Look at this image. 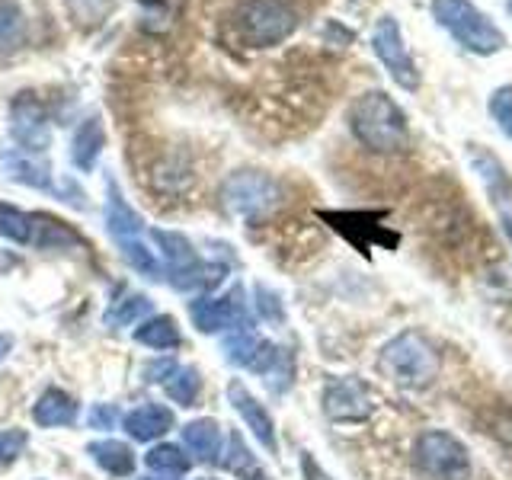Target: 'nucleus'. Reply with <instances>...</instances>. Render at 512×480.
<instances>
[{
    "instance_id": "f257e3e1",
    "label": "nucleus",
    "mask_w": 512,
    "mask_h": 480,
    "mask_svg": "<svg viewBox=\"0 0 512 480\" xmlns=\"http://www.w3.org/2000/svg\"><path fill=\"white\" fill-rule=\"evenodd\" d=\"M349 132L372 154H404L410 148V122L384 90H368L349 106Z\"/></svg>"
},
{
    "instance_id": "f03ea898",
    "label": "nucleus",
    "mask_w": 512,
    "mask_h": 480,
    "mask_svg": "<svg viewBox=\"0 0 512 480\" xmlns=\"http://www.w3.org/2000/svg\"><path fill=\"white\" fill-rule=\"evenodd\" d=\"M439 349L423 330H404L381 346L378 368L404 391H426L439 378Z\"/></svg>"
},
{
    "instance_id": "7ed1b4c3",
    "label": "nucleus",
    "mask_w": 512,
    "mask_h": 480,
    "mask_svg": "<svg viewBox=\"0 0 512 480\" xmlns=\"http://www.w3.org/2000/svg\"><path fill=\"white\" fill-rule=\"evenodd\" d=\"M429 13L436 26L452 36L455 45L477 58L500 55L506 48V32L474 0H429Z\"/></svg>"
},
{
    "instance_id": "20e7f679",
    "label": "nucleus",
    "mask_w": 512,
    "mask_h": 480,
    "mask_svg": "<svg viewBox=\"0 0 512 480\" xmlns=\"http://www.w3.org/2000/svg\"><path fill=\"white\" fill-rule=\"evenodd\" d=\"M106 231L116 240L122 260L128 266L148 279H160L164 269L157 263V253L144 244V218L125 202V196L116 189V180L106 183Z\"/></svg>"
},
{
    "instance_id": "39448f33",
    "label": "nucleus",
    "mask_w": 512,
    "mask_h": 480,
    "mask_svg": "<svg viewBox=\"0 0 512 480\" xmlns=\"http://www.w3.org/2000/svg\"><path fill=\"white\" fill-rule=\"evenodd\" d=\"M301 13L292 0H240L234 10L237 36L250 48H272L295 36Z\"/></svg>"
},
{
    "instance_id": "423d86ee",
    "label": "nucleus",
    "mask_w": 512,
    "mask_h": 480,
    "mask_svg": "<svg viewBox=\"0 0 512 480\" xmlns=\"http://www.w3.org/2000/svg\"><path fill=\"white\" fill-rule=\"evenodd\" d=\"M151 237H154L160 256H164L167 282L173 288H180V292H205V288H215L224 279V266L205 263L196 253V247L189 244L186 234L151 228Z\"/></svg>"
},
{
    "instance_id": "0eeeda50",
    "label": "nucleus",
    "mask_w": 512,
    "mask_h": 480,
    "mask_svg": "<svg viewBox=\"0 0 512 480\" xmlns=\"http://www.w3.org/2000/svg\"><path fill=\"white\" fill-rule=\"evenodd\" d=\"M282 202V183L263 170H237L221 183V205L224 212L256 224L272 215Z\"/></svg>"
},
{
    "instance_id": "6e6552de",
    "label": "nucleus",
    "mask_w": 512,
    "mask_h": 480,
    "mask_svg": "<svg viewBox=\"0 0 512 480\" xmlns=\"http://www.w3.org/2000/svg\"><path fill=\"white\" fill-rule=\"evenodd\" d=\"M413 461L432 480H468L471 452L458 436L445 429H426L413 442Z\"/></svg>"
},
{
    "instance_id": "1a4fd4ad",
    "label": "nucleus",
    "mask_w": 512,
    "mask_h": 480,
    "mask_svg": "<svg viewBox=\"0 0 512 480\" xmlns=\"http://www.w3.org/2000/svg\"><path fill=\"white\" fill-rule=\"evenodd\" d=\"M372 52H375V58L381 61V68L388 71V77L400 90H407V93L420 90V84H423L420 68H416V58L410 55V48H407L404 29H400V23L394 20L391 13L381 16V20L375 23V29H372Z\"/></svg>"
},
{
    "instance_id": "9d476101",
    "label": "nucleus",
    "mask_w": 512,
    "mask_h": 480,
    "mask_svg": "<svg viewBox=\"0 0 512 480\" xmlns=\"http://www.w3.org/2000/svg\"><path fill=\"white\" fill-rule=\"evenodd\" d=\"M320 404H324L327 420L333 423H365L375 413V394L362 378L346 375L327 381Z\"/></svg>"
},
{
    "instance_id": "9b49d317",
    "label": "nucleus",
    "mask_w": 512,
    "mask_h": 480,
    "mask_svg": "<svg viewBox=\"0 0 512 480\" xmlns=\"http://www.w3.org/2000/svg\"><path fill=\"white\" fill-rule=\"evenodd\" d=\"M10 135L20 144L23 154H42L52 144V125H48V112L32 93L13 96L10 103Z\"/></svg>"
},
{
    "instance_id": "f8f14e48",
    "label": "nucleus",
    "mask_w": 512,
    "mask_h": 480,
    "mask_svg": "<svg viewBox=\"0 0 512 480\" xmlns=\"http://www.w3.org/2000/svg\"><path fill=\"white\" fill-rule=\"evenodd\" d=\"M189 317L199 333H231L237 327H250L247 304L240 301V288L221 298H196L189 301Z\"/></svg>"
},
{
    "instance_id": "ddd939ff",
    "label": "nucleus",
    "mask_w": 512,
    "mask_h": 480,
    "mask_svg": "<svg viewBox=\"0 0 512 480\" xmlns=\"http://www.w3.org/2000/svg\"><path fill=\"white\" fill-rule=\"evenodd\" d=\"M224 356H228L231 365L247 368V372L256 375H269L272 368L279 365L282 359V349L272 346L269 340H263L260 333L253 327H237L224 336Z\"/></svg>"
},
{
    "instance_id": "4468645a",
    "label": "nucleus",
    "mask_w": 512,
    "mask_h": 480,
    "mask_svg": "<svg viewBox=\"0 0 512 480\" xmlns=\"http://www.w3.org/2000/svg\"><path fill=\"white\" fill-rule=\"evenodd\" d=\"M228 404L234 407V413L247 423V429L253 432V439L260 442L266 452H276L279 439H276V423H272V413L256 400L244 381H231L228 384Z\"/></svg>"
},
{
    "instance_id": "2eb2a0df",
    "label": "nucleus",
    "mask_w": 512,
    "mask_h": 480,
    "mask_svg": "<svg viewBox=\"0 0 512 480\" xmlns=\"http://www.w3.org/2000/svg\"><path fill=\"white\" fill-rule=\"evenodd\" d=\"M324 221H330V228H336L340 234H346L352 244H356L359 250H368L372 244H388L394 247L397 244V234H388L381 228V224H368V221H375L378 215H356V212H327V215H320Z\"/></svg>"
},
{
    "instance_id": "dca6fc26",
    "label": "nucleus",
    "mask_w": 512,
    "mask_h": 480,
    "mask_svg": "<svg viewBox=\"0 0 512 480\" xmlns=\"http://www.w3.org/2000/svg\"><path fill=\"white\" fill-rule=\"evenodd\" d=\"M468 160H471L474 173L480 176V183L487 186V192H490V199H493V202H500V205L512 202V176H509V170L503 167V160H500V157H496L493 151H487V148H477V144H471Z\"/></svg>"
},
{
    "instance_id": "f3484780",
    "label": "nucleus",
    "mask_w": 512,
    "mask_h": 480,
    "mask_svg": "<svg viewBox=\"0 0 512 480\" xmlns=\"http://www.w3.org/2000/svg\"><path fill=\"white\" fill-rule=\"evenodd\" d=\"M122 426L135 442H154L173 429V410H167L164 404H151L148 400V404H141L132 413H125Z\"/></svg>"
},
{
    "instance_id": "a211bd4d",
    "label": "nucleus",
    "mask_w": 512,
    "mask_h": 480,
    "mask_svg": "<svg viewBox=\"0 0 512 480\" xmlns=\"http://www.w3.org/2000/svg\"><path fill=\"white\" fill-rule=\"evenodd\" d=\"M106 148V132H103V122L90 116L74 128V138H71V160L80 173H90L96 164H100V154Z\"/></svg>"
},
{
    "instance_id": "6ab92c4d",
    "label": "nucleus",
    "mask_w": 512,
    "mask_h": 480,
    "mask_svg": "<svg viewBox=\"0 0 512 480\" xmlns=\"http://www.w3.org/2000/svg\"><path fill=\"white\" fill-rule=\"evenodd\" d=\"M77 400L68 391H58V388H48L36 407H32V420H36L42 429H55V426H71L77 420Z\"/></svg>"
},
{
    "instance_id": "aec40b11",
    "label": "nucleus",
    "mask_w": 512,
    "mask_h": 480,
    "mask_svg": "<svg viewBox=\"0 0 512 480\" xmlns=\"http://www.w3.org/2000/svg\"><path fill=\"white\" fill-rule=\"evenodd\" d=\"M183 442L192 455L199 461H218L221 455V442H224V432L221 426L212 420V416H202V420H192L183 429Z\"/></svg>"
},
{
    "instance_id": "412c9836",
    "label": "nucleus",
    "mask_w": 512,
    "mask_h": 480,
    "mask_svg": "<svg viewBox=\"0 0 512 480\" xmlns=\"http://www.w3.org/2000/svg\"><path fill=\"white\" fill-rule=\"evenodd\" d=\"M29 39V23L20 0H0V58L16 55Z\"/></svg>"
},
{
    "instance_id": "4be33fe9",
    "label": "nucleus",
    "mask_w": 512,
    "mask_h": 480,
    "mask_svg": "<svg viewBox=\"0 0 512 480\" xmlns=\"http://www.w3.org/2000/svg\"><path fill=\"white\" fill-rule=\"evenodd\" d=\"M90 458L100 464V468L112 477H128L135 471V452L132 445H125L119 439H100V442H90Z\"/></svg>"
},
{
    "instance_id": "5701e85b",
    "label": "nucleus",
    "mask_w": 512,
    "mask_h": 480,
    "mask_svg": "<svg viewBox=\"0 0 512 480\" xmlns=\"http://www.w3.org/2000/svg\"><path fill=\"white\" fill-rule=\"evenodd\" d=\"M4 170L10 180L16 183H26L32 189H45L52 192V173H48V167L39 160V154H7L4 157Z\"/></svg>"
},
{
    "instance_id": "b1692460",
    "label": "nucleus",
    "mask_w": 512,
    "mask_h": 480,
    "mask_svg": "<svg viewBox=\"0 0 512 480\" xmlns=\"http://www.w3.org/2000/svg\"><path fill=\"white\" fill-rule=\"evenodd\" d=\"M135 340L148 349H176L183 343V333L170 314H154L148 320H141V327L135 330Z\"/></svg>"
},
{
    "instance_id": "393cba45",
    "label": "nucleus",
    "mask_w": 512,
    "mask_h": 480,
    "mask_svg": "<svg viewBox=\"0 0 512 480\" xmlns=\"http://www.w3.org/2000/svg\"><path fill=\"white\" fill-rule=\"evenodd\" d=\"M148 311H151V298L148 295L128 292V295H122V298H116V301L109 304L106 314H103V324L109 330H119V327L135 324V320H141Z\"/></svg>"
},
{
    "instance_id": "a878e982",
    "label": "nucleus",
    "mask_w": 512,
    "mask_h": 480,
    "mask_svg": "<svg viewBox=\"0 0 512 480\" xmlns=\"http://www.w3.org/2000/svg\"><path fill=\"white\" fill-rule=\"evenodd\" d=\"M0 234L13 244H32L36 237V212H23L10 202H0Z\"/></svg>"
},
{
    "instance_id": "bb28decb",
    "label": "nucleus",
    "mask_w": 512,
    "mask_h": 480,
    "mask_svg": "<svg viewBox=\"0 0 512 480\" xmlns=\"http://www.w3.org/2000/svg\"><path fill=\"white\" fill-rule=\"evenodd\" d=\"M144 464L154 471V474H167V477H180L192 468V455H186V448L180 445H154L148 455H144Z\"/></svg>"
},
{
    "instance_id": "cd10ccee",
    "label": "nucleus",
    "mask_w": 512,
    "mask_h": 480,
    "mask_svg": "<svg viewBox=\"0 0 512 480\" xmlns=\"http://www.w3.org/2000/svg\"><path fill=\"white\" fill-rule=\"evenodd\" d=\"M164 391L167 397L173 400V404H180V407H192L196 404V397L202 391V378L196 368H189V365H176L170 378L164 381Z\"/></svg>"
},
{
    "instance_id": "c85d7f7f",
    "label": "nucleus",
    "mask_w": 512,
    "mask_h": 480,
    "mask_svg": "<svg viewBox=\"0 0 512 480\" xmlns=\"http://www.w3.org/2000/svg\"><path fill=\"white\" fill-rule=\"evenodd\" d=\"M112 7H116V0H64V10L71 13V20L80 26V29H96L109 20Z\"/></svg>"
},
{
    "instance_id": "c756f323",
    "label": "nucleus",
    "mask_w": 512,
    "mask_h": 480,
    "mask_svg": "<svg viewBox=\"0 0 512 480\" xmlns=\"http://www.w3.org/2000/svg\"><path fill=\"white\" fill-rule=\"evenodd\" d=\"M490 116L496 122V128L503 132V138L512 141V87H496L490 96Z\"/></svg>"
},
{
    "instance_id": "7c9ffc66",
    "label": "nucleus",
    "mask_w": 512,
    "mask_h": 480,
    "mask_svg": "<svg viewBox=\"0 0 512 480\" xmlns=\"http://www.w3.org/2000/svg\"><path fill=\"white\" fill-rule=\"evenodd\" d=\"M256 311H260L263 320H269V324H282L285 320V308L276 292H269L266 285H256Z\"/></svg>"
},
{
    "instance_id": "2f4dec72",
    "label": "nucleus",
    "mask_w": 512,
    "mask_h": 480,
    "mask_svg": "<svg viewBox=\"0 0 512 480\" xmlns=\"http://www.w3.org/2000/svg\"><path fill=\"white\" fill-rule=\"evenodd\" d=\"M29 436L23 429H0V464H10L23 455Z\"/></svg>"
},
{
    "instance_id": "473e14b6",
    "label": "nucleus",
    "mask_w": 512,
    "mask_h": 480,
    "mask_svg": "<svg viewBox=\"0 0 512 480\" xmlns=\"http://www.w3.org/2000/svg\"><path fill=\"white\" fill-rule=\"evenodd\" d=\"M119 423V410L109 404H96L90 410V429H112Z\"/></svg>"
},
{
    "instance_id": "72a5a7b5",
    "label": "nucleus",
    "mask_w": 512,
    "mask_h": 480,
    "mask_svg": "<svg viewBox=\"0 0 512 480\" xmlns=\"http://www.w3.org/2000/svg\"><path fill=\"white\" fill-rule=\"evenodd\" d=\"M301 471H304V480H333V477L314 461V455H308V452L301 455Z\"/></svg>"
},
{
    "instance_id": "f704fd0d",
    "label": "nucleus",
    "mask_w": 512,
    "mask_h": 480,
    "mask_svg": "<svg viewBox=\"0 0 512 480\" xmlns=\"http://www.w3.org/2000/svg\"><path fill=\"white\" fill-rule=\"evenodd\" d=\"M10 349H13V336L10 333H0V362L10 356Z\"/></svg>"
},
{
    "instance_id": "c9c22d12",
    "label": "nucleus",
    "mask_w": 512,
    "mask_h": 480,
    "mask_svg": "<svg viewBox=\"0 0 512 480\" xmlns=\"http://www.w3.org/2000/svg\"><path fill=\"white\" fill-rule=\"evenodd\" d=\"M500 224H503V234L509 237V244H512V215H503Z\"/></svg>"
},
{
    "instance_id": "e433bc0d",
    "label": "nucleus",
    "mask_w": 512,
    "mask_h": 480,
    "mask_svg": "<svg viewBox=\"0 0 512 480\" xmlns=\"http://www.w3.org/2000/svg\"><path fill=\"white\" fill-rule=\"evenodd\" d=\"M250 480H269V477H266L263 471H253V474H250Z\"/></svg>"
},
{
    "instance_id": "4c0bfd02",
    "label": "nucleus",
    "mask_w": 512,
    "mask_h": 480,
    "mask_svg": "<svg viewBox=\"0 0 512 480\" xmlns=\"http://www.w3.org/2000/svg\"><path fill=\"white\" fill-rule=\"evenodd\" d=\"M506 13H509V20H512V0H506Z\"/></svg>"
}]
</instances>
